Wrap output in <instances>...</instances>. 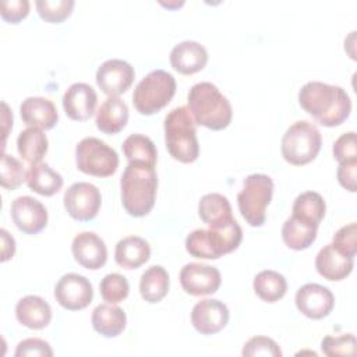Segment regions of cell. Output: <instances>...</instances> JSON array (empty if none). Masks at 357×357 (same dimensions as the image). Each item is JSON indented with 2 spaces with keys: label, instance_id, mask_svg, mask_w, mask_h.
<instances>
[{
  "label": "cell",
  "instance_id": "9a60e30c",
  "mask_svg": "<svg viewBox=\"0 0 357 357\" xmlns=\"http://www.w3.org/2000/svg\"><path fill=\"white\" fill-rule=\"evenodd\" d=\"M296 307L298 311L311 318L322 319L331 314L335 305V297L332 291L318 283H305L296 293Z\"/></svg>",
  "mask_w": 357,
  "mask_h": 357
},
{
  "label": "cell",
  "instance_id": "ba28073f",
  "mask_svg": "<svg viewBox=\"0 0 357 357\" xmlns=\"http://www.w3.org/2000/svg\"><path fill=\"white\" fill-rule=\"evenodd\" d=\"M176 79L170 73L153 70L135 86L132 103L141 114L151 116L167 106L176 93Z\"/></svg>",
  "mask_w": 357,
  "mask_h": 357
},
{
  "label": "cell",
  "instance_id": "52a82bcc",
  "mask_svg": "<svg viewBox=\"0 0 357 357\" xmlns=\"http://www.w3.org/2000/svg\"><path fill=\"white\" fill-rule=\"evenodd\" d=\"M273 194V181L268 174L252 173L243 181V188L237 194V205L244 220L259 227L266 219V206Z\"/></svg>",
  "mask_w": 357,
  "mask_h": 357
},
{
  "label": "cell",
  "instance_id": "7a4b0ae2",
  "mask_svg": "<svg viewBox=\"0 0 357 357\" xmlns=\"http://www.w3.org/2000/svg\"><path fill=\"white\" fill-rule=\"evenodd\" d=\"M121 204L128 215L142 218L155 205L158 176L155 166L144 162H128L120 178Z\"/></svg>",
  "mask_w": 357,
  "mask_h": 357
},
{
  "label": "cell",
  "instance_id": "83f0119b",
  "mask_svg": "<svg viewBox=\"0 0 357 357\" xmlns=\"http://www.w3.org/2000/svg\"><path fill=\"white\" fill-rule=\"evenodd\" d=\"M318 227L307 223L293 215L287 218L282 226V238L284 244L296 251L308 248L317 238Z\"/></svg>",
  "mask_w": 357,
  "mask_h": 357
},
{
  "label": "cell",
  "instance_id": "f35d334b",
  "mask_svg": "<svg viewBox=\"0 0 357 357\" xmlns=\"http://www.w3.org/2000/svg\"><path fill=\"white\" fill-rule=\"evenodd\" d=\"M332 244L339 248L343 254L353 257L357 252V226L354 222L342 226L332 238Z\"/></svg>",
  "mask_w": 357,
  "mask_h": 357
},
{
  "label": "cell",
  "instance_id": "8992f818",
  "mask_svg": "<svg viewBox=\"0 0 357 357\" xmlns=\"http://www.w3.org/2000/svg\"><path fill=\"white\" fill-rule=\"evenodd\" d=\"M322 137L318 127L307 120L293 123L282 137V156L294 166H303L314 160L321 149Z\"/></svg>",
  "mask_w": 357,
  "mask_h": 357
},
{
  "label": "cell",
  "instance_id": "f546056e",
  "mask_svg": "<svg viewBox=\"0 0 357 357\" xmlns=\"http://www.w3.org/2000/svg\"><path fill=\"white\" fill-rule=\"evenodd\" d=\"M169 291V273L160 265L149 266L139 279L141 297L148 303L160 301Z\"/></svg>",
  "mask_w": 357,
  "mask_h": 357
},
{
  "label": "cell",
  "instance_id": "2e32d148",
  "mask_svg": "<svg viewBox=\"0 0 357 357\" xmlns=\"http://www.w3.org/2000/svg\"><path fill=\"white\" fill-rule=\"evenodd\" d=\"M230 312L225 303L216 298L198 301L191 311V324L201 335L220 332L229 322Z\"/></svg>",
  "mask_w": 357,
  "mask_h": 357
},
{
  "label": "cell",
  "instance_id": "30bf717a",
  "mask_svg": "<svg viewBox=\"0 0 357 357\" xmlns=\"http://www.w3.org/2000/svg\"><path fill=\"white\" fill-rule=\"evenodd\" d=\"M63 204L73 219L88 222L98 215L102 204V195L96 185L86 181H78L66 190Z\"/></svg>",
  "mask_w": 357,
  "mask_h": 357
},
{
  "label": "cell",
  "instance_id": "b9f144b4",
  "mask_svg": "<svg viewBox=\"0 0 357 357\" xmlns=\"http://www.w3.org/2000/svg\"><path fill=\"white\" fill-rule=\"evenodd\" d=\"M29 13V1L28 0H8L1 1L0 14L1 18L11 24H18L24 20Z\"/></svg>",
  "mask_w": 357,
  "mask_h": 357
},
{
  "label": "cell",
  "instance_id": "8fae6325",
  "mask_svg": "<svg viewBox=\"0 0 357 357\" xmlns=\"http://www.w3.org/2000/svg\"><path fill=\"white\" fill-rule=\"evenodd\" d=\"M54 297L63 308L78 311L91 304L93 298V289L85 276L78 273H66L56 283Z\"/></svg>",
  "mask_w": 357,
  "mask_h": 357
},
{
  "label": "cell",
  "instance_id": "74e56055",
  "mask_svg": "<svg viewBox=\"0 0 357 357\" xmlns=\"http://www.w3.org/2000/svg\"><path fill=\"white\" fill-rule=\"evenodd\" d=\"M244 357H258V356H269V357H280L282 350L278 343L268 336H254L248 339L243 347Z\"/></svg>",
  "mask_w": 357,
  "mask_h": 357
},
{
  "label": "cell",
  "instance_id": "e0dca14e",
  "mask_svg": "<svg viewBox=\"0 0 357 357\" xmlns=\"http://www.w3.org/2000/svg\"><path fill=\"white\" fill-rule=\"evenodd\" d=\"M74 259L84 268L100 269L107 259V248L105 241L93 231L78 233L71 244Z\"/></svg>",
  "mask_w": 357,
  "mask_h": 357
},
{
  "label": "cell",
  "instance_id": "60d3db41",
  "mask_svg": "<svg viewBox=\"0 0 357 357\" xmlns=\"http://www.w3.org/2000/svg\"><path fill=\"white\" fill-rule=\"evenodd\" d=\"M14 356L15 357H28V356L52 357L53 350L46 340L39 339V337H28L18 343Z\"/></svg>",
  "mask_w": 357,
  "mask_h": 357
},
{
  "label": "cell",
  "instance_id": "3957f363",
  "mask_svg": "<svg viewBox=\"0 0 357 357\" xmlns=\"http://www.w3.org/2000/svg\"><path fill=\"white\" fill-rule=\"evenodd\" d=\"M187 102L188 110L198 126L219 131L226 128L231 121V105L212 82L204 81L192 85Z\"/></svg>",
  "mask_w": 357,
  "mask_h": 357
},
{
  "label": "cell",
  "instance_id": "6da1fadb",
  "mask_svg": "<svg viewBox=\"0 0 357 357\" xmlns=\"http://www.w3.org/2000/svg\"><path fill=\"white\" fill-rule=\"evenodd\" d=\"M300 106L319 124L335 127L342 124L351 112V100L339 85L310 81L298 91Z\"/></svg>",
  "mask_w": 357,
  "mask_h": 357
},
{
  "label": "cell",
  "instance_id": "4fadbf2b",
  "mask_svg": "<svg viewBox=\"0 0 357 357\" xmlns=\"http://www.w3.org/2000/svg\"><path fill=\"white\" fill-rule=\"evenodd\" d=\"M134 67L121 59H110L103 61L96 71V84L107 96H119L124 93L134 82Z\"/></svg>",
  "mask_w": 357,
  "mask_h": 357
},
{
  "label": "cell",
  "instance_id": "f6af8a7d",
  "mask_svg": "<svg viewBox=\"0 0 357 357\" xmlns=\"http://www.w3.org/2000/svg\"><path fill=\"white\" fill-rule=\"evenodd\" d=\"M160 4L162 6H165V7H167V8H178L180 6H183L184 4V1L181 0V1H167V3H165V1H160Z\"/></svg>",
  "mask_w": 357,
  "mask_h": 357
},
{
  "label": "cell",
  "instance_id": "d590c367",
  "mask_svg": "<svg viewBox=\"0 0 357 357\" xmlns=\"http://www.w3.org/2000/svg\"><path fill=\"white\" fill-rule=\"evenodd\" d=\"M26 173L22 163L11 155H1V167H0V183L3 188L15 190L25 180Z\"/></svg>",
  "mask_w": 357,
  "mask_h": 357
},
{
  "label": "cell",
  "instance_id": "4316f807",
  "mask_svg": "<svg viewBox=\"0 0 357 357\" xmlns=\"http://www.w3.org/2000/svg\"><path fill=\"white\" fill-rule=\"evenodd\" d=\"M25 181L32 191L43 197H50L63 187L61 174L43 162L29 166Z\"/></svg>",
  "mask_w": 357,
  "mask_h": 357
},
{
  "label": "cell",
  "instance_id": "603a6c76",
  "mask_svg": "<svg viewBox=\"0 0 357 357\" xmlns=\"http://www.w3.org/2000/svg\"><path fill=\"white\" fill-rule=\"evenodd\" d=\"M128 121V107L119 96H109L96 112V127L105 134L120 132Z\"/></svg>",
  "mask_w": 357,
  "mask_h": 357
},
{
  "label": "cell",
  "instance_id": "5bb4252c",
  "mask_svg": "<svg viewBox=\"0 0 357 357\" xmlns=\"http://www.w3.org/2000/svg\"><path fill=\"white\" fill-rule=\"evenodd\" d=\"M10 213L14 225L25 234H38L47 225L45 205L29 195L15 198L11 204Z\"/></svg>",
  "mask_w": 357,
  "mask_h": 357
},
{
  "label": "cell",
  "instance_id": "d4e9b609",
  "mask_svg": "<svg viewBox=\"0 0 357 357\" xmlns=\"http://www.w3.org/2000/svg\"><path fill=\"white\" fill-rule=\"evenodd\" d=\"M198 215L209 227H220L234 220L229 199L218 192H209L201 197L198 202Z\"/></svg>",
  "mask_w": 357,
  "mask_h": 357
},
{
  "label": "cell",
  "instance_id": "d6986e66",
  "mask_svg": "<svg viewBox=\"0 0 357 357\" xmlns=\"http://www.w3.org/2000/svg\"><path fill=\"white\" fill-rule=\"evenodd\" d=\"M354 258L343 254L332 243L322 247L315 257L318 273L328 280H342L353 271Z\"/></svg>",
  "mask_w": 357,
  "mask_h": 357
},
{
  "label": "cell",
  "instance_id": "9c48e42d",
  "mask_svg": "<svg viewBox=\"0 0 357 357\" xmlns=\"http://www.w3.org/2000/svg\"><path fill=\"white\" fill-rule=\"evenodd\" d=\"M77 169L85 174L96 177H109L119 167V155L105 141L86 137L75 146Z\"/></svg>",
  "mask_w": 357,
  "mask_h": 357
},
{
  "label": "cell",
  "instance_id": "cb8c5ba5",
  "mask_svg": "<svg viewBox=\"0 0 357 357\" xmlns=\"http://www.w3.org/2000/svg\"><path fill=\"white\" fill-rule=\"evenodd\" d=\"M151 257L148 241L138 236H127L117 241L114 259L119 266L126 269H137Z\"/></svg>",
  "mask_w": 357,
  "mask_h": 357
},
{
  "label": "cell",
  "instance_id": "4dcf8cb0",
  "mask_svg": "<svg viewBox=\"0 0 357 357\" xmlns=\"http://www.w3.org/2000/svg\"><path fill=\"white\" fill-rule=\"evenodd\" d=\"M325 211L326 205L321 194L315 191H304L294 199L291 215L318 227L325 216Z\"/></svg>",
  "mask_w": 357,
  "mask_h": 357
},
{
  "label": "cell",
  "instance_id": "836d02e7",
  "mask_svg": "<svg viewBox=\"0 0 357 357\" xmlns=\"http://www.w3.org/2000/svg\"><path fill=\"white\" fill-rule=\"evenodd\" d=\"M74 0H36L35 6L42 20L52 24L63 22L74 8Z\"/></svg>",
  "mask_w": 357,
  "mask_h": 357
},
{
  "label": "cell",
  "instance_id": "484cf974",
  "mask_svg": "<svg viewBox=\"0 0 357 357\" xmlns=\"http://www.w3.org/2000/svg\"><path fill=\"white\" fill-rule=\"evenodd\" d=\"M127 324V317L123 308L112 303L99 304L92 311V326L105 337L119 336Z\"/></svg>",
  "mask_w": 357,
  "mask_h": 357
},
{
  "label": "cell",
  "instance_id": "ab89813d",
  "mask_svg": "<svg viewBox=\"0 0 357 357\" xmlns=\"http://www.w3.org/2000/svg\"><path fill=\"white\" fill-rule=\"evenodd\" d=\"M333 158L337 162L357 159V145H356V132L349 131L342 134L333 144L332 148Z\"/></svg>",
  "mask_w": 357,
  "mask_h": 357
},
{
  "label": "cell",
  "instance_id": "ee69618b",
  "mask_svg": "<svg viewBox=\"0 0 357 357\" xmlns=\"http://www.w3.org/2000/svg\"><path fill=\"white\" fill-rule=\"evenodd\" d=\"M0 236H1V262H6L7 259L13 258L14 252H15V241L14 237L8 234V231L6 229L0 230Z\"/></svg>",
  "mask_w": 357,
  "mask_h": 357
},
{
  "label": "cell",
  "instance_id": "ac0fdd59",
  "mask_svg": "<svg viewBox=\"0 0 357 357\" xmlns=\"http://www.w3.org/2000/svg\"><path fill=\"white\" fill-rule=\"evenodd\" d=\"M98 103L95 89L85 82H75L63 95L66 114L75 121H85L92 117Z\"/></svg>",
  "mask_w": 357,
  "mask_h": 357
},
{
  "label": "cell",
  "instance_id": "1f68e13d",
  "mask_svg": "<svg viewBox=\"0 0 357 357\" xmlns=\"http://www.w3.org/2000/svg\"><path fill=\"white\" fill-rule=\"evenodd\" d=\"M252 287L261 300L275 303L286 294L287 282L282 273L272 269H265L255 275Z\"/></svg>",
  "mask_w": 357,
  "mask_h": 357
},
{
  "label": "cell",
  "instance_id": "277c9868",
  "mask_svg": "<svg viewBox=\"0 0 357 357\" xmlns=\"http://www.w3.org/2000/svg\"><path fill=\"white\" fill-rule=\"evenodd\" d=\"M243 230L234 220L220 227L195 229L185 238V250L190 255L201 259H218L238 248Z\"/></svg>",
  "mask_w": 357,
  "mask_h": 357
},
{
  "label": "cell",
  "instance_id": "7c38bea8",
  "mask_svg": "<svg viewBox=\"0 0 357 357\" xmlns=\"http://www.w3.org/2000/svg\"><path fill=\"white\" fill-rule=\"evenodd\" d=\"M220 282L222 276L219 269L206 264L190 262L180 271V283L183 290L195 297L216 293Z\"/></svg>",
  "mask_w": 357,
  "mask_h": 357
},
{
  "label": "cell",
  "instance_id": "8d00e7d4",
  "mask_svg": "<svg viewBox=\"0 0 357 357\" xmlns=\"http://www.w3.org/2000/svg\"><path fill=\"white\" fill-rule=\"evenodd\" d=\"M321 349H322V353L329 357L356 356L357 354L356 336L353 333H344L340 336L328 335L322 339Z\"/></svg>",
  "mask_w": 357,
  "mask_h": 357
},
{
  "label": "cell",
  "instance_id": "e575fe53",
  "mask_svg": "<svg viewBox=\"0 0 357 357\" xmlns=\"http://www.w3.org/2000/svg\"><path fill=\"white\" fill-rule=\"evenodd\" d=\"M100 296L105 301L117 304L127 298L130 286L128 280L120 273H107L99 283Z\"/></svg>",
  "mask_w": 357,
  "mask_h": 357
},
{
  "label": "cell",
  "instance_id": "5b68a950",
  "mask_svg": "<svg viewBox=\"0 0 357 357\" xmlns=\"http://www.w3.org/2000/svg\"><path fill=\"white\" fill-rule=\"evenodd\" d=\"M163 127L166 148L176 160L191 163L198 159L199 145L188 107L178 106L172 109L165 117Z\"/></svg>",
  "mask_w": 357,
  "mask_h": 357
},
{
  "label": "cell",
  "instance_id": "7bdbcfd3",
  "mask_svg": "<svg viewBox=\"0 0 357 357\" xmlns=\"http://www.w3.org/2000/svg\"><path fill=\"white\" fill-rule=\"evenodd\" d=\"M356 172H357V159L339 162L337 167V181L339 184L349 190L350 192H356Z\"/></svg>",
  "mask_w": 357,
  "mask_h": 357
},
{
  "label": "cell",
  "instance_id": "f1b7e54d",
  "mask_svg": "<svg viewBox=\"0 0 357 357\" xmlns=\"http://www.w3.org/2000/svg\"><path fill=\"white\" fill-rule=\"evenodd\" d=\"M47 137L38 127H28L18 134L17 149L22 159L31 165L39 163L47 152Z\"/></svg>",
  "mask_w": 357,
  "mask_h": 357
},
{
  "label": "cell",
  "instance_id": "d6a6232c",
  "mask_svg": "<svg viewBox=\"0 0 357 357\" xmlns=\"http://www.w3.org/2000/svg\"><path fill=\"white\" fill-rule=\"evenodd\" d=\"M123 152L128 162H144L155 166L158 152L153 141L142 134H131L128 135L123 145Z\"/></svg>",
  "mask_w": 357,
  "mask_h": 357
},
{
  "label": "cell",
  "instance_id": "44dd1931",
  "mask_svg": "<svg viewBox=\"0 0 357 357\" xmlns=\"http://www.w3.org/2000/svg\"><path fill=\"white\" fill-rule=\"evenodd\" d=\"M20 114L25 124L40 130H50L59 120V113L52 100L42 96H29L20 105Z\"/></svg>",
  "mask_w": 357,
  "mask_h": 357
},
{
  "label": "cell",
  "instance_id": "ffe728a7",
  "mask_svg": "<svg viewBox=\"0 0 357 357\" xmlns=\"http://www.w3.org/2000/svg\"><path fill=\"white\" fill-rule=\"evenodd\" d=\"M208 63L206 49L195 40H184L177 43L170 52L172 67L184 75L201 71Z\"/></svg>",
  "mask_w": 357,
  "mask_h": 357
},
{
  "label": "cell",
  "instance_id": "7402d4cb",
  "mask_svg": "<svg viewBox=\"0 0 357 357\" xmlns=\"http://www.w3.org/2000/svg\"><path fill=\"white\" fill-rule=\"evenodd\" d=\"M15 317L21 325L29 329H43L52 321V308L42 297L29 294L18 300Z\"/></svg>",
  "mask_w": 357,
  "mask_h": 357
}]
</instances>
